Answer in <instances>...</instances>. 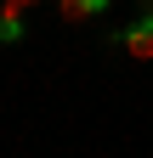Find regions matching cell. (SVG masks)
Masks as SVG:
<instances>
[{
  "mask_svg": "<svg viewBox=\"0 0 153 158\" xmlns=\"http://www.w3.org/2000/svg\"><path fill=\"white\" fill-rule=\"evenodd\" d=\"M119 51L136 62H153V11H136V23L119 28Z\"/></svg>",
  "mask_w": 153,
  "mask_h": 158,
  "instance_id": "cell-1",
  "label": "cell"
},
{
  "mask_svg": "<svg viewBox=\"0 0 153 158\" xmlns=\"http://www.w3.org/2000/svg\"><path fill=\"white\" fill-rule=\"evenodd\" d=\"M108 6L113 0H57V17H63V23H97Z\"/></svg>",
  "mask_w": 153,
  "mask_h": 158,
  "instance_id": "cell-2",
  "label": "cell"
},
{
  "mask_svg": "<svg viewBox=\"0 0 153 158\" xmlns=\"http://www.w3.org/2000/svg\"><path fill=\"white\" fill-rule=\"evenodd\" d=\"M23 40H28L23 11H17V6H0V45H23Z\"/></svg>",
  "mask_w": 153,
  "mask_h": 158,
  "instance_id": "cell-3",
  "label": "cell"
},
{
  "mask_svg": "<svg viewBox=\"0 0 153 158\" xmlns=\"http://www.w3.org/2000/svg\"><path fill=\"white\" fill-rule=\"evenodd\" d=\"M6 6H17V11H28V6H46V0H6Z\"/></svg>",
  "mask_w": 153,
  "mask_h": 158,
  "instance_id": "cell-4",
  "label": "cell"
},
{
  "mask_svg": "<svg viewBox=\"0 0 153 158\" xmlns=\"http://www.w3.org/2000/svg\"><path fill=\"white\" fill-rule=\"evenodd\" d=\"M136 11H153V0H136Z\"/></svg>",
  "mask_w": 153,
  "mask_h": 158,
  "instance_id": "cell-5",
  "label": "cell"
}]
</instances>
